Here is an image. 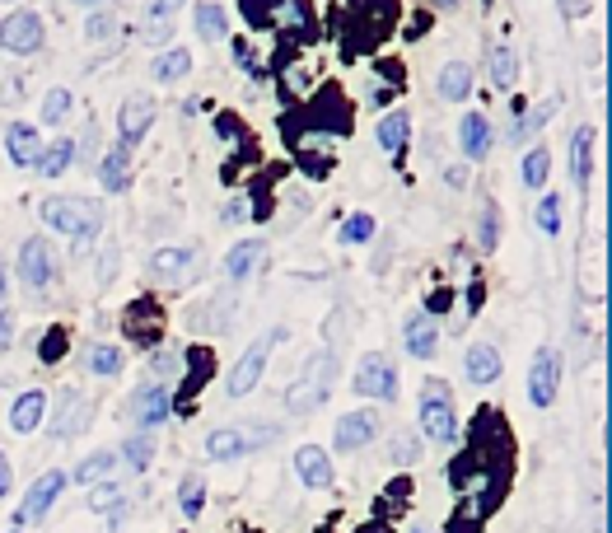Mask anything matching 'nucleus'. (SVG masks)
Segmentation results:
<instances>
[{
    "instance_id": "1",
    "label": "nucleus",
    "mask_w": 612,
    "mask_h": 533,
    "mask_svg": "<svg viewBox=\"0 0 612 533\" xmlns=\"http://www.w3.org/2000/svg\"><path fill=\"white\" fill-rule=\"evenodd\" d=\"M42 220L52 229H61V235H71L75 243H85L89 235H98L103 215H98V202H89V197H47Z\"/></svg>"
},
{
    "instance_id": "2",
    "label": "nucleus",
    "mask_w": 612,
    "mask_h": 533,
    "mask_svg": "<svg viewBox=\"0 0 612 533\" xmlns=\"http://www.w3.org/2000/svg\"><path fill=\"white\" fill-rule=\"evenodd\" d=\"M421 430L430 440L449 444L458 440V416H454V393L449 384H440V379H430L425 393H421Z\"/></svg>"
},
{
    "instance_id": "3",
    "label": "nucleus",
    "mask_w": 612,
    "mask_h": 533,
    "mask_svg": "<svg viewBox=\"0 0 612 533\" xmlns=\"http://www.w3.org/2000/svg\"><path fill=\"white\" fill-rule=\"evenodd\" d=\"M327 384H333V356H327V351H318V356L309 360L304 379H295V384H290V393H286L290 412H313L318 403H327Z\"/></svg>"
},
{
    "instance_id": "4",
    "label": "nucleus",
    "mask_w": 612,
    "mask_h": 533,
    "mask_svg": "<svg viewBox=\"0 0 612 533\" xmlns=\"http://www.w3.org/2000/svg\"><path fill=\"white\" fill-rule=\"evenodd\" d=\"M47 38V28L42 19L33 10H14L0 19V52H14V57H28V52H38Z\"/></svg>"
},
{
    "instance_id": "5",
    "label": "nucleus",
    "mask_w": 612,
    "mask_h": 533,
    "mask_svg": "<svg viewBox=\"0 0 612 533\" xmlns=\"http://www.w3.org/2000/svg\"><path fill=\"white\" fill-rule=\"evenodd\" d=\"M280 342V332H267V337H257L253 346L243 351V360L229 370V379H225V389H229V398H248L257 389V379H262V370H267V356H272V346Z\"/></svg>"
},
{
    "instance_id": "6",
    "label": "nucleus",
    "mask_w": 612,
    "mask_h": 533,
    "mask_svg": "<svg viewBox=\"0 0 612 533\" xmlns=\"http://www.w3.org/2000/svg\"><path fill=\"white\" fill-rule=\"evenodd\" d=\"M561 393V356L552 346H542L533 356V370H528V403L533 407H552Z\"/></svg>"
},
{
    "instance_id": "7",
    "label": "nucleus",
    "mask_w": 612,
    "mask_h": 533,
    "mask_svg": "<svg viewBox=\"0 0 612 533\" xmlns=\"http://www.w3.org/2000/svg\"><path fill=\"white\" fill-rule=\"evenodd\" d=\"M356 393L360 398H379V403L398 398V375H393L388 356H365L356 365Z\"/></svg>"
},
{
    "instance_id": "8",
    "label": "nucleus",
    "mask_w": 612,
    "mask_h": 533,
    "mask_svg": "<svg viewBox=\"0 0 612 533\" xmlns=\"http://www.w3.org/2000/svg\"><path fill=\"white\" fill-rule=\"evenodd\" d=\"M61 491H65V473H57V468H52V473H42V477L28 487V496H24V506H19V514H14V520H19V524L42 520V514L52 510V501H57Z\"/></svg>"
},
{
    "instance_id": "9",
    "label": "nucleus",
    "mask_w": 612,
    "mask_h": 533,
    "mask_svg": "<svg viewBox=\"0 0 612 533\" xmlns=\"http://www.w3.org/2000/svg\"><path fill=\"white\" fill-rule=\"evenodd\" d=\"M150 122H155V104L145 94H131L126 104H122V112H118V136H122V150H131L145 131H150Z\"/></svg>"
},
{
    "instance_id": "10",
    "label": "nucleus",
    "mask_w": 612,
    "mask_h": 533,
    "mask_svg": "<svg viewBox=\"0 0 612 533\" xmlns=\"http://www.w3.org/2000/svg\"><path fill=\"white\" fill-rule=\"evenodd\" d=\"M374 436H379V416H374V412H346V416H337L333 440H337L341 454H351V449L370 444Z\"/></svg>"
},
{
    "instance_id": "11",
    "label": "nucleus",
    "mask_w": 612,
    "mask_h": 533,
    "mask_svg": "<svg viewBox=\"0 0 612 533\" xmlns=\"http://www.w3.org/2000/svg\"><path fill=\"white\" fill-rule=\"evenodd\" d=\"M19 276L24 286L42 290L47 281H52V248H47V239H24L19 248Z\"/></svg>"
},
{
    "instance_id": "12",
    "label": "nucleus",
    "mask_w": 612,
    "mask_h": 533,
    "mask_svg": "<svg viewBox=\"0 0 612 533\" xmlns=\"http://www.w3.org/2000/svg\"><path fill=\"white\" fill-rule=\"evenodd\" d=\"M192 266H196V253H192V248H159V253H150V276H155V281H169V286L187 281Z\"/></svg>"
},
{
    "instance_id": "13",
    "label": "nucleus",
    "mask_w": 612,
    "mask_h": 533,
    "mask_svg": "<svg viewBox=\"0 0 612 533\" xmlns=\"http://www.w3.org/2000/svg\"><path fill=\"white\" fill-rule=\"evenodd\" d=\"M47 421V393H19L14 398V407H10V426L19 430V436H33V430H38Z\"/></svg>"
},
{
    "instance_id": "14",
    "label": "nucleus",
    "mask_w": 612,
    "mask_h": 533,
    "mask_svg": "<svg viewBox=\"0 0 612 533\" xmlns=\"http://www.w3.org/2000/svg\"><path fill=\"white\" fill-rule=\"evenodd\" d=\"M5 150H10V159L19 164V169H28V164H38V155H42L38 127H28V122H14V127L5 131Z\"/></svg>"
},
{
    "instance_id": "15",
    "label": "nucleus",
    "mask_w": 612,
    "mask_h": 533,
    "mask_svg": "<svg viewBox=\"0 0 612 533\" xmlns=\"http://www.w3.org/2000/svg\"><path fill=\"white\" fill-rule=\"evenodd\" d=\"M295 473H300L304 487H327V482H333V459H327L318 444H304L300 454H295Z\"/></svg>"
},
{
    "instance_id": "16",
    "label": "nucleus",
    "mask_w": 612,
    "mask_h": 533,
    "mask_svg": "<svg viewBox=\"0 0 612 533\" xmlns=\"http://www.w3.org/2000/svg\"><path fill=\"white\" fill-rule=\"evenodd\" d=\"M187 360H192V379H183V389H178V398H173V412H192V407H196L192 398L202 393V384L210 379V351H206V346L187 351Z\"/></svg>"
},
{
    "instance_id": "17",
    "label": "nucleus",
    "mask_w": 612,
    "mask_h": 533,
    "mask_svg": "<svg viewBox=\"0 0 612 533\" xmlns=\"http://www.w3.org/2000/svg\"><path fill=\"white\" fill-rule=\"evenodd\" d=\"M262 253H267V248H262V239H243V243H234V248L225 253V276H229V281H248V276L257 272Z\"/></svg>"
},
{
    "instance_id": "18",
    "label": "nucleus",
    "mask_w": 612,
    "mask_h": 533,
    "mask_svg": "<svg viewBox=\"0 0 612 533\" xmlns=\"http://www.w3.org/2000/svg\"><path fill=\"white\" fill-rule=\"evenodd\" d=\"M458 136H463V155L468 159H486L491 155V122L482 118V112H468L458 127Z\"/></svg>"
},
{
    "instance_id": "19",
    "label": "nucleus",
    "mask_w": 612,
    "mask_h": 533,
    "mask_svg": "<svg viewBox=\"0 0 612 533\" xmlns=\"http://www.w3.org/2000/svg\"><path fill=\"white\" fill-rule=\"evenodd\" d=\"M173 412V398H169V389H145L141 398H136V407H131V416H136V421L150 430V426H159L164 416Z\"/></svg>"
},
{
    "instance_id": "20",
    "label": "nucleus",
    "mask_w": 612,
    "mask_h": 533,
    "mask_svg": "<svg viewBox=\"0 0 612 533\" xmlns=\"http://www.w3.org/2000/svg\"><path fill=\"white\" fill-rule=\"evenodd\" d=\"M468 379L472 384H495V379H501V351L486 346V342H477L468 351Z\"/></svg>"
},
{
    "instance_id": "21",
    "label": "nucleus",
    "mask_w": 612,
    "mask_h": 533,
    "mask_svg": "<svg viewBox=\"0 0 612 533\" xmlns=\"http://www.w3.org/2000/svg\"><path fill=\"white\" fill-rule=\"evenodd\" d=\"M435 342H440V328L435 319H425V313H417V319L407 323V351L417 360H430L435 356Z\"/></svg>"
},
{
    "instance_id": "22",
    "label": "nucleus",
    "mask_w": 612,
    "mask_h": 533,
    "mask_svg": "<svg viewBox=\"0 0 612 533\" xmlns=\"http://www.w3.org/2000/svg\"><path fill=\"white\" fill-rule=\"evenodd\" d=\"M85 426H89V403L75 389H65L61 393V416H57V436L65 440L71 430H85Z\"/></svg>"
},
{
    "instance_id": "23",
    "label": "nucleus",
    "mask_w": 612,
    "mask_h": 533,
    "mask_svg": "<svg viewBox=\"0 0 612 533\" xmlns=\"http://www.w3.org/2000/svg\"><path fill=\"white\" fill-rule=\"evenodd\" d=\"M593 127H580L575 131V141H570V174L580 188H589V178H593Z\"/></svg>"
},
{
    "instance_id": "24",
    "label": "nucleus",
    "mask_w": 612,
    "mask_h": 533,
    "mask_svg": "<svg viewBox=\"0 0 612 533\" xmlns=\"http://www.w3.org/2000/svg\"><path fill=\"white\" fill-rule=\"evenodd\" d=\"M547 174H552V150L547 145H533L519 164V182L524 188H547Z\"/></svg>"
},
{
    "instance_id": "25",
    "label": "nucleus",
    "mask_w": 612,
    "mask_h": 533,
    "mask_svg": "<svg viewBox=\"0 0 612 533\" xmlns=\"http://www.w3.org/2000/svg\"><path fill=\"white\" fill-rule=\"evenodd\" d=\"M98 182H103L108 192H126L131 188V169H126V150H108L103 164H98Z\"/></svg>"
},
{
    "instance_id": "26",
    "label": "nucleus",
    "mask_w": 612,
    "mask_h": 533,
    "mask_svg": "<svg viewBox=\"0 0 612 533\" xmlns=\"http://www.w3.org/2000/svg\"><path fill=\"white\" fill-rule=\"evenodd\" d=\"M468 89H472V71L463 61H449L440 71V98H449V104H463L468 98Z\"/></svg>"
},
{
    "instance_id": "27",
    "label": "nucleus",
    "mask_w": 612,
    "mask_h": 533,
    "mask_svg": "<svg viewBox=\"0 0 612 533\" xmlns=\"http://www.w3.org/2000/svg\"><path fill=\"white\" fill-rule=\"evenodd\" d=\"M71 159H75V141H52V145H42V155H38V174L42 178H61L65 169H71Z\"/></svg>"
},
{
    "instance_id": "28",
    "label": "nucleus",
    "mask_w": 612,
    "mask_h": 533,
    "mask_svg": "<svg viewBox=\"0 0 612 533\" xmlns=\"http://www.w3.org/2000/svg\"><path fill=\"white\" fill-rule=\"evenodd\" d=\"M112 468H118V454L112 449H98V454H89V459H80L75 463V482H103V477H112Z\"/></svg>"
},
{
    "instance_id": "29",
    "label": "nucleus",
    "mask_w": 612,
    "mask_h": 533,
    "mask_svg": "<svg viewBox=\"0 0 612 533\" xmlns=\"http://www.w3.org/2000/svg\"><path fill=\"white\" fill-rule=\"evenodd\" d=\"M407 136H411V118H407V112H388V118L379 122V145H384L388 155H398V150L407 145Z\"/></svg>"
},
{
    "instance_id": "30",
    "label": "nucleus",
    "mask_w": 612,
    "mask_h": 533,
    "mask_svg": "<svg viewBox=\"0 0 612 533\" xmlns=\"http://www.w3.org/2000/svg\"><path fill=\"white\" fill-rule=\"evenodd\" d=\"M248 449V440H243V430H210L206 436V459H239Z\"/></svg>"
},
{
    "instance_id": "31",
    "label": "nucleus",
    "mask_w": 612,
    "mask_h": 533,
    "mask_svg": "<svg viewBox=\"0 0 612 533\" xmlns=\"http://www.w3.org/2000/svg\"><path fill=\"white\" fill-rule=\"evenodd\" d=\"M187 71H192V52H187V47H173V52H164L155 61V80H159V85H173V80H183Z\"/></svg>"
},
{
    "instance_id": "32",
    "label": "nucleus",
    "mask_w": 612,
    "mask_h": 533,
    "mask_svg": "<svg viewBox=\"0 0 612 533\" xmlns=\"http://www.w3.org/2000/svg\"><path fill=\"white\" fill-rule=\"evenodd\" d=\"M491 80L501 89H509L519 80V57L509 52V47H491Z\"/></svg>"
},
{
    "instance_id": "33",
    "label": "nucleus",
    "mask_w": 612,
    "mask_h": 533,
    "mask_svg": "<svg viewBox=\"0 0 612 533\" xmlns=\"http://www.w3.org/2000/svg\"><path fill=\"white\" fill-rule=\"evenodd\" d=\"M192 14H196V33H202L206 42H215V38H220V33L229 28V14H225V5H196Z\"/></svg>"
},
{
    "instance_id": "34",
    "label": "nucleus",
    "mask_w": 612,
    "mask_h": 533,
    "mask_svg": "<svg viewBox=\"0 0 612 533\" xmlns=\"http://www.w3.org/2000/svg\"><path fill=\"white\" fill-rule=\"evenodd\" d=\"M173 14L178 5H150V19H145V42H169V33H173Z\"/></svg>"
},
{
    "instance_id": "35",
    "label": "nucleus",
    "mask_w": 612,
    "mask_h": 533,
    "mask_svg": "<svg viewBox=\"0 0 612 533\" xmlns=\"http://www.w3.org/2000/svg\"><path fill=\"white\" fill-rule=\"evenodd\" d=\"M477 243H482V253H495V243H501V211H495V202L482 206V220H477Z\"/></svg>"
},
{
    "instance_id": "36",
    "label": "nucleus",
    "mask_w": 612,
    "mask_h": 533,
    "mask_svg": "<svg viewBox=\"0 0 612 533\" xmlns=\"http://www.w3.org/2000/svg\"><path fill=\"white\" fill-rule=\"evenodd\" d=\"M178 506H183L187 520H192V514H202V506H206V482L196 477V473L183 477V487H178Z\"/></svg>"
},
{
    "instance_id": "37",
    "label": "nucleus",
    "mask_w": 612,
    "mask_h": 533,
    "mask_svg": "<svg viewBox=\"0 0 612 533\" xmlns=\"http://www.w3.org/2000/svg\"><path fill=\"white\" fill-rule=\"evenodd\" d=\"M388 459L398 463V468H417L421 463V440H411V436H398L388 444Z\"/></svg>"
},
{
    "instance_id": "38",
    "label": "nucleus",
    "mask_w": 612,
    "mask_h": 533,
    "mask_svg": "<svg viewBox=\"0 0 612 533\" xmlns=\"http://www.w3.org/2000/svg\"><path fill=\"white\" fill-rule=\"evenodd\" d=\"M122 454H126V463L136 473H145V468H150V459H155V444H150V436H131Z\"/></svg>"
},
{
    "instance_id": "39",
    "label": "nucleus",
    "mask_w": 612,
    "mask_h": 533,
    "mask_svg": "<svg viewBox=\"0 0 612 533\" xmlns=\"http://www.w3.org/2000/svg\"><path fill=\"white\" fill-rule=\"evenodd\" d=\"M89 370L94 375H118L122 370V351H118V346H94V351H89Z\"/></svg>"
},
{
    "instance_id": "40",
    "label": "nucleus",
    "mask_w": 612,
    "mask_h": 533,
    "mask_svg": "<svg viewBox=\"0 0 612 533\" xmlns=\"http://www.w3.org/2000/svg\"><path fill=\"white\" fill-rule=\"evenodd\" d=\"M337 239L341 243H365V239H374V215H351V220L337 229Z\"/></svg>"
},
{
    "instance_id": "41",
    "label": "nucleus",
    "mask_w": 612,
    "mask_h": 533,
    "mask_svg": "<svg viewBox=\"0 0 612 533\" xmlns=\"http://www.w3.org/2000/svg\"><path fill=\"white\" fill-rule=\"evenodd\" d=\"M65 112H71V94H65V89H52V94L42 98V112H38V118H42L47 127H57V122H65Z\"/></svg>"
},
{
    "instance_id": "42",
    "label": "nucleus",
    "mask_w": 612,
    "mask_h": 533,
    "mask_svg": "<svg viewBox=\"0 0 612 533\" xmlns=\"http://www.w3.org/2000/svg\"><path fill=\"white\" fill-rule=\"evenodd\" d=\"M538 229H542V235H556V229H561V197H542V206H538Z\"/></svg>"
},
{
    "instance_id": "43",
    "label": "nucleus",
    "mask_w": 612,
    "mask_h": 533,
    "mask_svg": "<svg viewBox=\"0 0 612 533\" xmlns=\"http://www.w3.org/2000/svg\"><path fill=\"white\" fill-rule=\"evenodd\" d=\"M552 118V104H538L533 112H528V118H519L515 122V141H528V136H533V131L542 127V122H547Z\"/></svg>"
},
{
    "instance_id": "44",
    "label": "nucleus",
    "mask_w": 612,
    "mask_h": 533,
    "mask_svg": "<svg viewBox=\"0 0 612 533\" xmlns=\"http://www.w3.org/2000/svg\"><path fill=\"white\" fill-rule=\"evenodd\" d=\"M112 28H118V19H112V10H94V14H89V24H85V33H89L94 42L112 38Z\"/></svg>"
},
{
    "instance_id": "45",
    "label": "nucleus",
    "mask_w": 612,
    "mask_h": 533,
    "mask_svg": "<svg viewBox=\"0 0 612 533\" xmlns=\"http://www.w3.org/2000/svg\"><path fill=\"white\" fill-rule=\"evenodd\" d=\"M61 351H65V332H61V328H52V332H47V342H42V360H47V365H57V360H61Z\"/></svg>"
},
{
    "instance_id": "46",
    "label": "nucleus",
    "mask_w": 612,
    "mask_h": 533,
    "mask_svg": "<svg viewBox=\"0 0 612 533\" xmlns=\"http://www.w3.org/2000/svg\"><path fill=\"white\" fill-rule=\"evenodd\" d=\"M118 496H122V487H118V482H103V487H94L89 506H94V510H103V506H118Z\"/></svg>"
},
{
    "instance_id": "47",
    "label": "nucleus",
    "mask_w": 612,
    "mask_h": 533,
    "mask_svg": "<svg viewBox=\"0 0 612 533\" xmlns=\"http://www.w3.org/2000/svg\"><path fill=\"white\" fill-rule=\"evenodd\" d=\"M118 276V243L103 248V262H98V281H112Z\"/></svg>"
},
{
    "instance_id": "48",
    "label": "nucleus",
    "mask_w": 612,
    "mask_h": 533,
    "mask_svg": "<svg viewBox=\"0 0 612 533\" xmlns=\"http://www.w3.org/2000/svg\"><path fill=\"white\" fill-rule=\"evenodd\" d=\"M449 305H454V290H435V295L425 299V319H430V313H444Z\"/></svg>"
},
{
    "instance_id": "49",
    "label": "nucleus",
    "mask_w": 612,
    "mask_h": 533,
    "mask_svg": "<svg viewBox=\"0 0 612 533\" xmlns=\"http://www.w3.org/2000/svg\"><path fill=\"white\" fill-rule=\"evenodd\" d=\"M239 220H248V202H243V197H234V202L225 206V225H239Z\"/></svg>"
},
{
    "instance_id": "50",
    "label": "nucleus",
    "mask_w": 612,
    "mask_h": 533,
    "mask_svg": "<svg viewBox=\"0 0 612 533\" xmlns=\"http://www.w3.org/2000/svg\"><path fill=\"white\" fill-rule=\"evenodd\" d=\"M10 342H14V319H10L5 309H0V351H5Z\"/></svg>"
},
{
    "instance_id": "51",
    "label": "nucleus",
    "mask_w": 612,
    "mask_h": 533,
    "mask_svg": "<svg viewBox=\"0 0 612 533\" xmlns=\"http://www.w3.org/2000/svg\"><path fill=\"white\" fill-rule=\"evenodd\" d=\"M444 178H449V188H468V169H463V164H454Z\"/></svg>"
},
{
    "instance_id": "52",
    "label": "nucleus",
    "mask_w": 612,
    "mask_h": 533,
    "mask_svg": "<svg viewBox=\"0 0 612 533\" xmlns=\"http://www.w3.org/2000/svg\"><path fill=\"white\" fill-rule=\"evenodd\" d=\"M5 491H10V459L0 454V496H5Z\"/></svg>"
},
{
    "instance_id": "53",
    "label": "nucleus",
    "mask_w": 612,
    "mask_h": 533,
    "mask_svg": "<svg viewBox=\"0 0 612 533\" xmlns=\"http://www.w3.org/2000/svg\"><path fill=\"white\" fill-rule=\"evenodd\" d=\"M5 286H10V281H5V266H0V299H5Z\"/></svg>"
}]
</instances>
